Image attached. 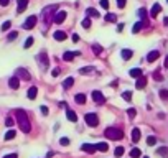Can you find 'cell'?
Instances as JSON below:
<instances>
[{
  "instance_id": "bcb514c9",
  "label": "cell",
  "mask_w": 168,
  "mask_h": 158,
  "mask_svg": "<svg viewBox=\"0 0 168 158\" xmlns=\"http://www.w3.org/2000/svg\"><path fill=\"white\" fill-rule=\"evenodd\" d=\"M101 7H104V9H109V0H101Z\"/></svg>"
},
{
  "instance_id": "83f0119b",
  "label": "cell",
  "mask_w": 168,
  "mask_h": 158,
  "mask_svg": "<svg viewBox=\"0 0 168 158\" xmlns=\"http://www.w3.org/2000/svg\"><path fill=\"white\" fill-rule=\"evenodd\" d=\"M142 26H143V21H137L134 25V28H132V33H139L140 30H142Z\"/></svg>"
},
{
  "instance_id": "f1b7e54d",
  "label": "cell",
  "mask_w": 168,
  "mask_h": 158,
  "mask_svg": "<svg viewBox=\"0 0 168 158\" xmlns=\"http://www.w3.org/2000/svg\"><path fill=\"white\" fill-rule=\"evenodd\" d=\"M73 84H74V79H73V78H68L66 81L63 83V88H64V89H69Z\"/></svg>"
},
{
  "instance_id": "cb8c5ba5",
  "label": "cell",
  "mask_w": 168,
  "mask_h": 158,
  "mask_svg": "<svg viewBox=\"0 0 168 158\" xmlns=\"http://www.w3.org/2000/svg\"><path fill=\"white\" fill-rule=\"evenodd\" d=\"M139 17L143 20V25H147V10H145V9H139Z\"/></svg>"
},
{
  "instance_id": "4fadbf2b",
  "label": "cell",
  "mask_w": 168,
  "mask_h": 158,
  "mask_svg": "<svg viewBox=\"0 0 168 158\" xmlns=\"http://www.w3.org/2000/svg\"><path fill=\"white\" fill-rule=\"evenodd\" d=\"M18 2V7H17V13H23L25 9L28 7V0H17Z\"/></svg>"
},
{
  "instance_id": "4316f807",
  "label": "cell",
  "mask_w": 168,
  "mask_h": 158,
  "mask_svg": "<svg viewBox=\"0 0 168 158\" xmlns=\"http://www.w3.org/2000/svg\"><path fill=\"white\" fill-rule=\"evenodd\" d=\"M115 20H117V15H115V13H107V15H105V21H109V23H114Z\"/></svg>"
},
{
  "instance_id": "e575fe53",
  "label": "cell",
  "mask_w": 168,
  "mask_h": 158,
  "mask_svg": "<svg viewBox=\"0 0 168 158\" xmlns=\"http://www.w3.org/2000/svg\"><path fill=\"white\" fill-rule=\"evenodd\" d=\"M114 155H115V157H122V155H124V148H122V147H117V148H115V152H114Z\"/></svg>"
},
{
  "instance_id": "f907efd6",
  "label": "cell",
  "mask_w": 168,
  "mask_h": 158,
  "mask_svg": "<svg viewBox=\"0 0 168 158\" xmlns=\"http://www.w3.org/2000/svg\"><path fill=\"white\" fill-rule=\"evenodd\" d=\"M4 158H17V153H10V155H5Z\"/></svg>"
},
{
  "instance_id": "d4e9b609",
  "label": "cell",
  "mask_w": 168,
  "mask_h": 158,
  "mask_svg": "<svg viewBox=\"0 0 168 158\" xmlns=\"http://www.w3.org/2000/svg\"><path fill=\"white\" fill-rule=\"evenodd\" d=\"M142 157V152L139 148H132L130 150V158H140Z\"/></svg>"
},
{
  "instance_id": "7dc6e473",
  "label": "cell",
  "mask_w": 168,
  "mask_h": 158,
  "mask_svg": "<svg viewBox=\"0 0 168 158\" xmlns=\"http://www.w3.org/2000/svg\"><path fill=\"white\" fill-rule=\"evenodd\" d=\"M117 7L119 9H124L125 7V0H117Z\"/></svg>"
},
{
  "instance_id": "681fc988",
  "label": "cell",
  "mask_w": 168,
  "mask_h": 158,
  "mask_svg": "<svg viewBox=\"0 0 168 158\" xmlns=\"http://www.w3.org/2000/svg\"><path fill=\"white\" fill-rule=\"evenodd\" d=\"M9 2H10V0H0V5H2V7H7Z\"/></svg>"
},
{
  "instance_id": "f546056e",
  "label": "cell",
  "mask_w": 168,
  "mask_h": 158,
  "mask_svg": "<svg viewBox=\"0 0 168 158\" xmlns=\"http://www.w3.org/2000/svg\"><path fill=\"white\" fill-rule=\"evenodd\" d=\"M15 135H17L15 130H9V132L5 133V140H12V138H15Z\"/></svg>"
},
{
  "instance_id": "ee69618b",
  "label": "cell",
  "mask_w": 168,
  "mask_h": 158,
  "mask_svg": "<svg viewBox=\"0 0 168 158\" xmlns=\"http://www.w3.org/2000/svg\"><path fill=\"white\" fill-rule=\"evenodd\" d=\"M59 143H61V145H63V147L69 145V138H61V140H59Z\"/></svg>"
},
{
  "instance_id": "816d5d0a",
  "label": "cell",
  "mask_w": 168,
  "mask_h": 158,
  "mask_svg": "<svg viewBox=\"0 0 168 158\" xmlns=\"http://www.w3.org/2000/svg\"><path fill=\"white\" fill-rule=\"evenodd\" d=\"M73 41L78 43V41H79V36H78V35H73Z\"/></svg>"
},
{
  "instance_id": "ffe728a7",
  "label": "cell",
  "mask_w": 168,
  "mask_h": 158,
  "mask_svg": "<svg viewBox=\"0 0 168 158\" xmlns=\"http://www.w3.org/2000/svg\"><path fill=\"white\" fill-rule=\"evenodd\" d=\"M130 76H132V78H135V79L142 78V69H140V68H135V69H130Z\"/></svg>"
},
{
  "instance_id": "8fae6325",
  "label": "cell",
  "mask_w": 168,
  "mask_h": 158,
  "mask_svg": "<svg viewBox=\"0 0 168 158\" xmlns=\"http://www.w3.org/2000/svg\"><path fill=\"white\" fill-rule=\"evenodd\" d=\"M79 51H66V53L63 54V59L64 61H73L74 59V56H79Z\"/></svg>"
},
{
  "instance_id": "6da1fadb",
  "label": "cell",
  "mask_w": 168,
  "mask_h": 158,
  "mask_svg": "<svg viewBox=\"0 0 168 158\" xmlns=\"http://www.w3.org/2000/svg\"><path fill=\"white\" fill-rule=\"evenodd\" d=\"M15 117H17V122H18V125H20V130L23 133H28L30 130H31V125H30V119H28V115H26V112L21 110V109H17V110H15Z\"/></svg>"
},
{
  "instance_id": "ab89813d",
  "label": "cell",
  "mask_w": 168,
  "mask_h": 158,
  "mask_svg": "<svg viewBox=\"0 0 168 158\" xmlns=\"http://www.w3.org/2000/svg\"><path fill=\"white\" fill-rule=\"evenodd\" d=\"M147 143H148L150 147H152V145H155V143H157V138H155V137H152V135H150V137L147 138Z\"/></svg>"
},
{
  "instance_id": "e0dca14e",
  "label": "cell",
  "mask_w": 168,
  "mask_h": 158,
  "mask_svg": "<svg viewBox=\"0 0 168 158\" xmlns=\"http://www.w3.org/2000/svg\"><path fill=\"white\" fill-rule=\"evenodd\" d=\"M145 86H147V79L143 78V76L137 79V83H135V88H137V89H143Z\"/></svg>"
},
{
  "instance_id": "6f0895ef",
  "label": "cell",
  "mask_w": 168,
  "mask_h": 158,
  "mask_svg": "<svg viewBox=\"0 0 168 158\" xmlns=\"http://www.w3.org/2000/svg\"><path fill=\"white\" fill-rule=\"evenodd\" d=\"M163 23H165V25H167V26H168V17H167V18H165V20H163Z\"/></svg>"
},
{
  "instance_id": "603a6c76",
  "label": "cell",
  "mask_w": 168,
  "mask_h": 158,
  "mask_svg": "<svg viewBox=\"0 0 168 158\" xmlns=\"http://www.w3.org/2000/svg\"><path fill=\"white\" fill-rule=\"evenodd\" d=\"M122 58H124V59H125V61H127V59H130L132 58V54H134V51H132V50H122Z\"/></svg>"
},
{
  "instance_id": "db71d44e",
  "label": "cell",
  "mask_w": 168,
  "mask_h": 158,
  "mask_svg": "<svg viewBox=\"0 0 168 158\" xmlns=\"http://www.w3.org/2000/svg\"><path fill=\"white\" fill-rule=\"evenodd\" d=\"M155 78H157V81H162V76H160V73H155Z\"/></svg>"
},
{
  "instance_id": "7402d4cb",
  "label": "cell",
  "mask_w": 168,
  "mask_h": 158,
  "mask_svg": "<svg viewBox=\"0 0 168 158\" xmlns=\"http://www.w3.org/2000/svg\"><path fill=\"white\" fill-rule=\"evenodd\" d=\"M36 94H38V89L33 86V88H30V89H28V94H26V96H28V99L33 100L35 97H36Z\"/></svg>"
},
{
  "instance_id": "ac0fdd59",
  "label": "cell",
  "mask_w": 168,
  "mask_h": 158,
  "mask_svg": "<svg viewBox=\"0 0 168 158\" xmlns=\"http://www.w3.org/2000/svg\"><path fill=\"white\" fill-rule=\"evenodd\" d=\"M66 115H68V120H69V122H76V120H78V115H76L74 110H69V109H68Z\"/></svg>"
},
{
  "instance_id": "7c38bea8",
  "label": "cell",
  "mask_w": 168,
  "mask_h": 158,
  "mask_svg": "<svg viewBox=\"0 0 168 158\" xmlns=\"http://www.w3.org/2000/svg\"><path fill=\"white\" fill-rule=\"evenodd\" d=\"M53 38H55L56 41H64V40H66V31H61V30H58V31H55V33H53Z\"/></svg>"
},
{
  "instance_id": "c3c4849f",
  "label": "cell",
  "mask_w": 168,
  "mask_h": 158,
  "mask_svg": "<svg viewBox=\"0 0 168 158\" xmlns=\"http://www.w3.org/2000/svg\"><path fill=\"white\" fill-rule=\"evenodd\" d=\"M41 114L43 115H48V107L46 105H41Z\"/></svg>"
},
{
  "instance_id": "7bdbcfd3",
  "label": "cell",
  "mask_w": 168,
  "mask_h": 158,
  "mask_svg": "<svg viewBox=\"0 0 168 158\" xmlns=\"http://www.w3.org/2000/svg\"><path fill=\"white\" fill-rule=\"evenodd\" d=\"M10 26H12V23H10V21H5L4 25H2V30H4V31H7V30H9Z\"/></svg>"
},
{
  "instance_id": "ba28073f",
  "label": "cell",
  "mask_w": 168,
  "mask_h": 158,
  "mask_svg": "<svg viewBox=\"0 0 168 158\" xmlns=\"http://www.w3.org/2000/svg\"><path fill=\"white\" fill-rule=\"evenodd\" d=\"M36 21H38V18L35 17V15H31V17H28V18L25 20V23H23V28H25V30H31V28H35Z\"/></svg>"
},
{
  "instance_id": "f35d334b",
  "label": "cell",
  "mask_w": 168,
  "mask_h": 158,
  "mask_svg": "<svg viewBox=\"0 0 168 158\" xmlns=\"http://www.w3.org/2000/svg\"><path fill=\"white\" fill-rule=\"evenodd\" d=\"M33 40H35V38H31V36H30V38H26L25 45H23V46H25V50H26V48H30V46L33 45Z\"/></svg>"
},
{
  "instance_id": "74e56055",
  "label": "cell",
  "mask_w": 168,
  "mask_h": 158,
  "mask_svg": "<svg viewBox=\"0 0 168 158\" xmlns=\"http://www.w3.org/2000/svg\"><path fill=\"white\" fill-rule=\"evenodd\" d=\"M83 26L86 30H89V28H91V20H89V18H84V20H83Z\"/></svg>"
},
{
  "instance_id": "9a60e30c",
  "label": "cell",
  "mask_w": 168,
  "mask_h": 158,
  "mask_svg": "<svg viewBox=\"0 0 168 158\" xmlns=\"http://www.w3.org/2000/svg\"><path fill=\"white\" fill-rule=\"evenodd\" d=\"M160 12H162V7H160V4H155L153 7H152V10H150V17H152V18H155Z\"/></svg>"
},
{
  "instance_id": "44dd1931",
  "label": "cell",
  "mask_w": 168,
  "mask_h": 158,
  "mask_svg": "<svg viewBox=\"0 0 168 158\" xmlns=\"http://www.w3.org/2000/svg\"><path fill=\"white\" fill-rule=\"evenodd\" d=\"M139 140H140V130L139 129H134V130H132V142H134V143H137Z\"/></svg>"
},
{
  "instance_id": "52a82bcc",
  "label": "cell",
  "mask_w": 168,
  "mask_h": 158,
  "mask_svg": "<svg viewBox=\"0 0 168 158\" xmlns=\"http://www.w3.org/2000/svg\"><path fill=\"white\" fill-rule=\"evenodd\" d=\"M15 76H17L18 79H25V81H30V79H31L30 73L26 69H23V68H18V69L15 71Z\"/></svg>"
},
{
  "instance_id": "f5cc1de1",
  "label": "cell",
  "mask_w": 168,
  "mask_h": 158,
  "mask_svg": "<svg viewBox=\"0 0 168 158\" xmlns=\"http://www.w3.org/2000/svg\"><path fill=\"white\" fill-rule=\"evenodd\" d=\"M53 76H58L59 74V69H53V73H51Z\"/></svg>"
},
{
  "instance_id": "7a4b0ae2",
  "label": "cell",
  "mask_w": 168,
  "mask_h": 158,
  "mask_svg": "<svg viewBox=\"0 0 168 158\" xmlns=\"http://www.w3.org/2000/svg\"><path fill=\"white\" fill-rule=\"evenodd\" d=\"M56 9H58V5H48V7L43 9L41 18H43V21H45V25H50L51 21H53V17H55Z\"/></svg>"
},
{
  "instance_id": "277c9868",
  "label": "cell",
  "mask_w": 168,
  "mask_h": 158,
  "mask_svg": "<svg viewBox=\"0 0 168 158\" xmlns=\"http://www.w3.org/2000/svg\"><path fill=\"white\" fill-rule=\"evenodd\" d=\"M84 120H86V124H88L89 127H97V125H99V117H97L96 114H86Z\"/></svg>"
},
{
  "instance_id": "d6986e66",
  "label": "cell",
  "mask_w": 168,
  "mask_h": 158,
  "mask_svg": "<svg viewBox=\"0 0 168 158\" xmlns=\"http://www.w3.org/2000/svg\"><path fill=\"white\" fill-rule=\"evenodd\" d=\"M96 148L99 150V152H107V150H109V145H107L105 142H99V143H96Z\"/></svg>"
},
{
  "instance_id": "30bf717a",
  "label": "cell",
  "mask_w": 168,
  "mask_h": 158,
  "mask_svg": "<svg viewBox=\"0 0 168 158\" xmlns=\"http://www.w3.org/2000/svg\"><path fill=\"white\" fill-rule=\"evenodd\" d=\"M81 150H83V152H86V153H91V155L97 152L96 145H91V143H83V145H81Z\"/></svg>"
},
{
  "instance_id": "1f68e13d",
  "label": "cell",
  "mask_w": 168,
  "mask_h": 158,
  "mask_svg": "<svg viewBox=\"0 0 168 158\" xmlns=\"http://www.w3.org/2000/svg\"><path fill=\"white\" fill-rule=\"evenodd\" d=\"M86 13H88L89 17H99V12H97L96 9H88V10H86Z\"/></svg>"
},
{
  "instance_id": "b9f144b4",
  "label": "cell",
  "mask_w": 168,
  "mask_h": 158,
  "mask_svg": "<svg viewBox=\"0 0 168 158\" xmlns=\"http://www.w3.org/2000/svg\"><path fill=\"white\" fill-rule=\"evenodd\" d=\"M127 115H129V117H135V115H137V110H135V109H129V110H127Z\"/></svg>"
},
{
  "instance_id": "680465c9",
  "label": "cell",
  "mask_w": 168,
  "mask_h": 158,
  "mask_svg": "<svg viewBox=\"0 0 168 158\" xmlns=\"http://www.w3.org/2000/svg\"><path fill=\"white\" fill-rule=\"evenodd\" d=\"M145 158H148V157H145Z\"/></svg>"
},
{
  "instance_id": "60d3db41",
  "label": "cell",
  "mask_w": 168,
  "mask_h": 158,
  "mask_svg": "<svg viewBox=\"0 0 168 158\" xmlns=\"http://www.w3.org/2000/svg\"><path fill=\"white\" fill-rule=\"evenodd\" d=\"M17 36H18L17 31H10V33H9V40H10V41H13V40H15Z\"/></svg>"
},
{
  "instance_id": "9f6ffc18",
  "label": "cell",
  "mask_w": 168,
  "mask_h": 158,
  "mask_svg": "<svg viewBox=\"0 0 168 158\" xmlns=\"http://www.w3.org/2000/svg\"><path fill=\"white\" fill-rule=\"evenodd\" d=\"M163 66H165V68H168V56H167V58H165V63H163Z\"/></svg>"
},
{
  "instance_id": "11a10c76",
  "label": "cell",
  "mask_w": 168,
  "mask_h": 158,
  "mask_svg": "<svg viewBox=\"0 0 168 158\" xmlns=\"http://www.w3.org/2000/svg\"><path fill=\"white\" fill-rule=\"evenodd\" d=\"M122 30H124V25H122V23H120V25L117 26V31H122Z\"/></svg>"
},
{
  "instance_id": "2e32d148",
  "label": "cell",
  "mask_w": 168,
  "mask_h": 158,
  "mask_svg": "<svg viewBox=\"0 0 168 158\" xmlns=\"http://www.w3.org/2000/svg\"><path fill=\"white\" fill-rule=\"evenodd\" d=\"M9 86L12 89H18V86H20V81H18V78L17 76H13V78H10V81H9Z\"/></svg>"
},
{
  "instance_id": "d6a6232c",
  "label": "cell",
  "mask_w": 168,
  "mask_h": 158,
  "mask_svg": "<svg viewBox=\"0 0 168 158\" xmlns=\"http://www.w3.org/2000/svg\"><path fill=\"white\" fill-rule=\"evenodd\" d=\"M122 97L127 100V102H130L132 100V92L130 91H125V92H122Z\"/></svg>"
},
{
  "instance_id": "5bb4252c",
  "label": "cell",
  "mask_w": 168,
  "mask_h": 158,
  "mask_svg": "<svg viewBox=\"0 0 168 158\" xmlns=\"http://www.w3.org/2000/svg\"><path fill=\"white\" fill-rule=\"evenodd\" d=\"M158 56H160V53L157 50H153V51H150V53L147 54V61L148 63H153V61H157V59H158Z\"/></svg>"
},
{
  "instance_id": "8d00e7d4",
  "label": "cell",
  "mask_w": 168,
  "mask_h": 158,
  "mask_svg": "<svg viewBox=\"0 0 168 158\" xmlns=\"http://www.w3.org/2000/svg\"><path fill=\"white\" fill-rule=\"evenodd\" d=\"M160 97L163 100H168V91L167 89H162V91H160Z\"/></svg>"
},
{
  "instance_id": "8992f818",
  "label": "cell",
  "mask_w": 168,
  "mask_h": 158,
  "mask_svg": "<svg viewBox=\"0 0 168 158\" xmlns=\"http://www.w3.org/2000/svg\"><path fill=\"white\" fill-rule=\"evenodd\" d=\"M91 96H93V100L96 102L97 105H101V104H104V102H105V97H104V94H102L101 91H93V92H91Z\"/></svg>"
},
{
  "instance_id": "3957f363",
  "label": "cell",
  "mask_w": 168,
  "mask_h": 158,
  "mask_svg": "<svg viewBox=\"0 0 168 158\" xmlns=\"http://www.w3.org/2000/svg\"><path fill=\"white\" fill-rule=\"evenodd\" d=\"M105 137L110 138V140H120L124 137V133H122L120 129H115V127H109V129H105Z\"/></svg>"
},
{
  "instance_id": "4dcf8cb0",
  "label": "cell",
  "mask_w": 168,
  "mask_h": 158,
  "mask_svg": "<svg viewBox=\"0 0 168 158\" xmlns=\"http://www.w3.org/2000/svg\"><path fill=\"white\" fill-rule=\"evenodd\" d=\"M157 153H158V155H163L165 158H168V148H167V147H162V148L157 150Z\"/></svg>"
},
{
  "instance_id": "f6af8a7d",
  "label": "cell",
  "mask_w": 168,
  "mask_h": 158,
  "mask_svg": "<svg viewBox=\"0 0 168 158\" xmlns=\"http://www.w3.org/2000/svg\"><path fill=\"white\" fill-rule=\"evenodd\" d=\"M5 125H7V127H12V125H13V119H12V117H9V119L5 120Z\"/></svg>"
},
{
  "instance_id": "5b68a950",
  "label": "cell",
  "mask_w": 168,
  "mask_h": 158,
  "mask_svg": "<svg viewBox=\"0 0 168 158\" xmlns=\"http://www.w3.org/2000/svg\"><path fill=\"white\" fill-rule=\"evenodd\" d=\"M38 61H40V64H41V69L43 71H46L48 66H50V61H48V54L45 53V51H41V53L38 54Z\"/></svg>"
},
{
  "instance_id": "9c48e42d",
  "label": "cell",
  "mask_w": 168,
  "mask_h": 158,
  "mask_svg": "<svg viewBox=\"0 0 168 158\" xmlns=\"http://www.w3.org/2000/svg\"><path fill=\"white\" fill-rule=\"evenodd\" d=\"M64 18H66V12L59 10V12L55 13V17H53V21H55L56 25H61V23L64 21Z\"/></svg>"
},
{
  "instance_id": "836d02e7",
  "label": "cell",
  "mask_w": 168,
  "mask_h": 158,
  "mask_svg": "<svg viewBox=\"0 0 168 158\" xmlns=\"http://www.w3.org/2000/svg\"><path fill=\"white\" fill-rule=\"evenodd\" d=\"M94 68L93 66H88V68H83V69H79V74H88V73H93Z\"/></svg>"
},
{
  "instance_id": "484cf974",
  "label": "cell",
  "mask_w": 168,
  "mask_h": 158,
  "mask_svg": "<svg viewBox=\"0 0 168 158\" xmlns=\"http://www.w3.org/2000/svg\"><path fill=\"white\" fill-rule=\"evenodd\" d=\"M74 100L78 102V104H84V102H86V96H84V94H76Z\"/></svg>"
},
{
  "instance_id": "d590c367",
  "label": "cell",
  "mask_w": 168,
  "mask_h": 158,
  "mask_svg": "<svg viewBox=\"0 0 168 158\" xmlns=\"http://www.w3.org/2000/svg\"><path fill=\"white\" fill-rule=\"evenodd\" d=\"M93 51H94L96 54H101V53H102V48H101L99 45H96V43H94V45H93Z\"/></svg>"
}]
</instances>
